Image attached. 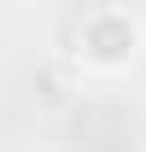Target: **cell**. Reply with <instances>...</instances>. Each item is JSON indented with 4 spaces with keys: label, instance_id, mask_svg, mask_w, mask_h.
<instances>
[{
    "label": "cell",
    "instance_id": "obj_1",
    "mask_svg": "<svg viewBox=\"0 0 146 152\" xmlns=\"http://www.w3.org/2000/svg\"><path fill=\"white\" fill-rule=\"evenodd\" d=\"M134 47H140V18H134V12H123V6H93V12H82V58H88V64L117 70V64L134 58Z\"/></svg>",
    "mask_w": 146,
    "mask_h": 152
}]
</instances>
